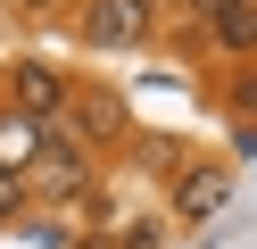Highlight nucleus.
I'll list each match as a JSON object with an SVG mask.
<instances>
[{
  "mask_svg": "<svg viewBox=\"0 0 257 249\" xmlns=\"http://www.w3.org/2000/svg\"><path fill=\"white\" fill-rule=\"evenodd\" d=\"M158 25V0H83V42L91 50H141Z\"/></svg>",
  "mask_w": 257,
  "mask_h": 249,
  "instance_id": "nucleus-1",
  "label": "nucleus"
},
{
  "mask_svg": "<svg viewBox=\"0 0 257 249\" xmlns=\"http://www.w3.org/2000/svg\"><path fill=\"white\" fill-rule=\"evenodd\" d=\"M9 108L34 116V125H50V116L67 108V75H58V66H42V58H25L17 75H9Z\"/></svg>",
  "mask_w": 257,
  "mask_h": 249,
  "instance_id": "nucleus-2",
  "label": "nucleus"
},
{
  "mask_svg": "<svg viewBox=\"0 0 257 249\" xmlns=\"http://www.w3.org/2000/svg\"><path fill=\"white\" fill-rule=\"evenodd\" d=\"M58 116H75V133H83L91 149H108V141H124V108L108 92H67V108Z\"/></svg>",
  "mask_w": 257,
  "mask_h": 249,
  "instance_id": "nucleus-3",
  "label": "nucleus"
},
{
  "mask_svg": "<svg viewBox=\"0 0 257 249\" xmlns=\"http://www.w3.org/2000/svg\"><path fill=\"white\" fill-rule=\"evenodd\" d=\"M34 158H42V125L17 116V108H0V175H17V166H34Z\"/></svg>",
  "mask_w": 257,
  "mask_h": 249,
  "instance_id": "nucleus-4",
  "label": "nucleus"
},
{
  "mask_svg": "<svg viewBox=\"0 0 257 249\" xmlns=\"http://www.w3.org/2000/svg\"><path fill=\"white\" fill-rule=\"evenodd\" d=\"M207 33H216L224 50H257V0H232V9L207 17Z\"/></svg>",
  "mask_w": 257,
  "mask_h": 249,
  "instance_id": "nucleus-5",
  "label": "nucleus"
},
{
  "mask_svg": "<svg viewBox=\"0 0 257 249\" xmlns=\"http://www.w3.org/2000/svg\"><path fill=\"white\" fill-rule=\"evenodd\" d=\"M174 199H183L191 216H207V208L224 199V175H216V166H191V175H183V191H174Z\"/></svg>",
  "mask_w": 257,
  "mask_h": 249,
  "instance_id": "nucleus-6",
  "label": "nucleus"
},
{
  "mask_svg": "<svg viewBox=\"0 0 257 249\" xmlns=\"http://www.w3.org/2000/svg\"><path fill=\"white\" fill-rule=\"evenodd\" d=\"M17 208H25V183H17V175H0V224H9Z\"/></svg>",
  "mask_w": 257,
  "mask_h": 249,
  "instance_id": "nucleus-7",
  "label": "nucleus"
},
{
  "mask_svg": "<svg viewBox=\"0 0 257 249\" xmlns=\"http://www.w3.org/2000/svg\"><path fill=\"white\" fill-rule=\"evenodd\" d=\"M232 108H240V116H257V75H240V83H232Z\"/></svg>",
  "mask_w": 257,
  "mask_h": 249,
  "instance_id": "nucleus-8",
  "label": "nucleus"
},
{
  "mask_svg": "<svg viewBox=\"0 0 257 249\" xmlns=\"http://www.w3.org/2000/svg\"><path fill=\"white\" fill-rule=\"evenodd\" d=\"M183 9H191V17L207 25V17H216V9H232V0H183Z\"/></svg>",
  "mask_w": 257,
  "mask_h": 249,
  "instance_id": "nucleus-9",
  "label": "nucleus"
},
{
  "mask_svg": "<svg viewBox=\"0 0 257 249\" xmlns=\"http://www.w3.org/2000/svg\"><path fill=\"white\" fill-rule=\"evenodd\" d=\"M9 9H25V17H42V9H58V0H9Z\"/></svg>",
  "mask_w": 257,
  "mask_h": 249,
  "instance_id": "nucleus-10",
  "label": "nucleus"
},
{
  "mask_svg": "<svg viewBox=\"0 0 257 249\" xmlns=\"http://www.w3.org/2000/svg\"><path fill=\"white\" fill-rule=\"evenodd\" d=\"M83 249H124V241H83Z\"/></svg>",
  "mask_w": 257,
  "mask_h": 249,
  "instance_id": "nucleus-11",
  "label": "nucleus"
}]
</instances>
